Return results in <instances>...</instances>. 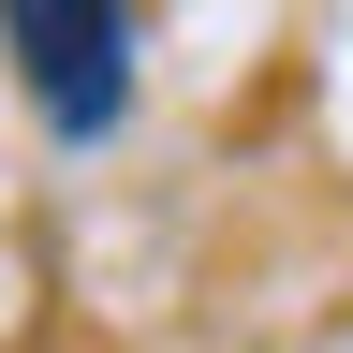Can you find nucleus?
Segmentation results:
<instances>
[{"instance_id": "nucleus-1", "label": "nucleus", "mask_w": 353, "mask_h": 353, "mask_svg": "<svg viewBox=\"0 0 353 353\" xmlns=\"http://www.w3.org/2000/svg\"><path fill=\"white\" fill-rule=\"evenodd\" d=\"M0 30H15L59 132H103L132 103V0H0Z\"/></svg>"}]
</instances>
